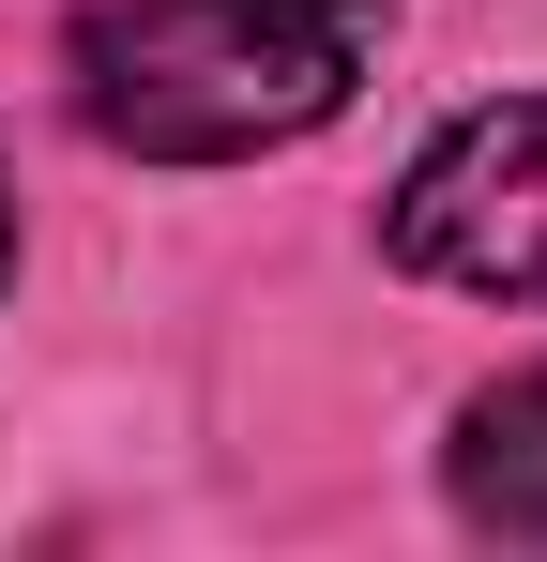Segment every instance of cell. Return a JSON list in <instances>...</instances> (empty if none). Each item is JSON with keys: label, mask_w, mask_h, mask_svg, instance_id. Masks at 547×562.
I'll return each mask as SVG.
<instances>
[{"label": "cell", "mask_w": 547, "mask_h": 562, "mask_svg": "<svg viewBox=\"0 0 547 562\" xmlns=\"http://www.w3.org/2000/svg\"><path fill=\"white\" fill-rule=\"evenodd\" d=\"M380 61V0H91L62 77L137 168H244L320 137Z\"/></svg>", "instance_id": "obj_1"}, {"label": "cell", "mask_w": 547, "mask_h": 562, "mask_svg": "<svg viewBox=\"0 0 547 562\" xmlns=\"http://www.w3.org/2000/svg\"><path fill=\"white\" fill-rule=\"evenodd\" d=\"M0 259H15V213H0Z\"/></svg>", "instance_id": "obj_4"}, {"label": "cell", "mask_w": 547, "mask_h": 562, "mask_svg": "<svg viewBox=\"0 0 547 562\" xmlns=\"http://www.w3.org/2000/svg\"><path fill=\"white\" fill-rule=\"evenodd\" d=\"M395 259L487 304H547V92L471 106L411 153L395 183Z\"/></svg>", "instance_id": "obj_2"}, {"label": "cell", "mask_w": 547, "mask_h": 562, "mask_svg": "<svg viewBox=\"0 0 547 562\" xmlns=\"http://www.w3.org/2000/svg\"><path fill=\"white\" fill-rule=\"evenodd\" d=\"M456 517L502 548H547V366H517L502 395L456 411Z\"/></svg>", "instance_id": "obj_3"}]
</instances>
